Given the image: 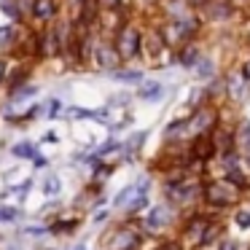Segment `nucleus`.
<instances>
[{"instance_id":"obj_1","label":"nucleus","mask_w":250,"mask_h":250,"mask_svg":"<svg viewBox=\"0 0 250 250\" xmlns=\"http://www.w3.org/2000/svg\"><path fill=\"white\" fill-rule=\"evenodd\" d=\"M143 41L146 38H143V33L135 27V24H121L119 33H116V49H119L121 60L124 62L135 60V57L143 51Z\"/></svg>"},{"instance_id":"obj_2","label":"nucleus","mask_w":250,"mask_h":250,"mask_svg":"<svg viewBox=\"0 0 250 250\" xmlns=\"http://www.w3.org/2000/svg\"><path fill=\"white\" fill-rule=\"evenodd\" d=\"M237 186L234 183H229V180H218V183H210L207 186V202L210 205H215V207H229V205H234V202L239 199V194H237Z\"/></svg>"},{"instance_id":"obj_3","label":"nucleus","mask_w":250,"mask_h":250,"mask_svg":"<svg viewBox=\"0 0 250 250\" xmlns=\"http://www.w3.org/2000/svg\"><path fill=\"white\" fill-rule=\"evenodd\" d=\"M97 62H100V67H105V70H116L124 60H121L116 43L113 46H110V43H100L97 46Z\"/></svg>"},{"instance_id":"obj_4","label":"nucleus","mask_w":250,"mask_h":250,"mask_svg":"<svg viewBox=\"0 0 250 250\" xmlns=\"http://www.w3.org/2000/svg\"><path fill=\"white\" fill-rule=\"evenodd\" d=\"M188 126H191L194 132H207V129H212V126H215V113H212L210 108L196 110V113L188 119Z\"/></svg>"},{"instance_id":"obj_5","label":"nucleus","mask_w":250,"mask_h":250,"mask_svg":"<svg viewBox=\"0 0 250 250\" xmlns=\"http://www.w3.org/2000/svg\"><path fill=\"white\" fill-rule=\"evenodd\" d=\"M33 17L38 19V22H51V19L57 17V0H35Z\"/></svg>"},{"instance_id":"obj_6","label":"nucleus","mask_w":250,"mask_h":250,"mask_svg":"<svg viewBox=\"0 0 250 250\" xmlns=\"http://www.w3.org/2000/svg\"><path fill=\"white\" fill-rule=\"evenodd\" d=\"M0 8L6 17H11V22H19L22 19V6H19V0H0Z\"/></svg>"},{"instance_id":"obj_7","label":"nucleus","mask_w":250,"mask_h":250,"mask_svg":"<svg viewBox=\"0 0 250 250\" xmlns=\"http://www.w3.org/2000/svg\"><path fill=\"white\" fill-rule=\"evenodd\" d=\"M162 92H164V89L162 86H159V83H146V86H140V89H137V97H140V100H159V97H162Z\"/></svg>"},{"instance_id":"obj_8","label":"nucleus","mask_w":250,"mask_h":250,"mask_svg":"<svg viewBox=\"0 0 250 250\" xmlns=\"http://www.w3.org/2000/svg\"><path fill=\"white\" fill-rule=\"evenodd\" d=\"M146 223H148V229H162L164 223H167V212H164V207H153Z\"/></svg>"},{"instance_id":"obj_9","label":"nucleus","mask_w":250,"mask_h":250,"mask_svg":"<svg viewBox=\"0 0 250 250\" xmlns=\"http://www.w3.org/2000/svg\"><path fill=\"white\" fill-rule=\"evenodd\" d=\"M164 41H167V38H164L162 33H151V35H148V41H146V43H148V51H151V57H159V54H162Z\"/></svg>"},{"instance_id":"obj_10","label":"nucleus","mask_w":250,"mask_h":250,"mask_svg":"<svg viewBox=\"0 0 250 250\" xmlns=\"http://www.w3.org/2000/svg\"><path fill=\"white\" fill-rule=\"evenodd\" d=\"M212 153V143H210V137H199V140L194 143V156L196 159H207Z\"/></svg>"},{"instance_id":"obj_11","label":"nucleus","mask_w":250,"mask_h":250,"mask_svg":"<svg viewBox=\"0 0 250 250\" xmlns=\"http://www.w3.org/2000/svg\"><path fill=\"white\" fill-rule=\"evenodd\" d=\"M196 57H199V54H196V49H191V46H188V49H183L178 54V60H180V65H183V67H194V65H199Z\"/></svg>"},{"instance_id":"obj_12","label":"nucleus","mask_w":250,"mask_h":250,"mask_svg":"<svg viewBox=\"0 0 250 250\" xmlns=\"http://www.w3.org/2000/svg\"><path fill=\"white\" fill-rule=\"evenodd\" d=\"M14 156H19V159H35V146H33V143H19V146H14Z\"/></svg>"},{"instance_id":"obj_13","label":"nucleus","mask_w":250,"mask_h":250,"mask_svg":"<svg viewBox=\"0 0 250 250\" xmlns=\"http://www.w3.org/2000/svg\"><path fill=\"white\" fill-rule=\"evenodd\" d=\"M113 76L119 78V81H129V83L143 81V73L140 70H113Z\"/></svg>"},{"instance_id":"obj_14","label":"nucleus","mask_w":250,"mask_h":250,"mask_svg":"<svg viewBox=\"0 0 250 250\" xmlns=\"http://www.w3.org/2000/svg\"><path fill=\"white\" fill-rule=\"evenodd\" d=\"M14 41H17L14 27H0V46H3V49H11Z\"/></svg>"},{"instance_id":"obj_15","label":"nucleus","mask_w":250,"mask_h":250,"mask_svg":"<svg viewBox=\"0 0 250 250\" xmlns=\"http://www.w3.org/2000/svg\"><path fill=\"white\" fill-rule=\"evenodd\" d=\"M226 180H229V183H234L237 188H245V183H248V178H245V175H239L237 167H231V169L226 172Z\"/></svg>"},{"instance_id":"obj_16","label":"nucleus","mask_w":250,"mask_h":250,"mask_svg":"<svg viewBox=\"0 0 250 250\" xmlns=\"http://www.w3.org/2000/svg\"><path fill=\"white\" fill-rule=\"evenodd\" d=\"M35 92H38V86H33V83H24L22 89H17V92H14V100H27V97H33Z\"/></svg>"},{"instance_id":"obj_17","label":"nucleus","mask_w":250,"mask_h":250,"mask_svg":"<svg viewBox=\"0 0 250 250\" xmlns=\"http://www.w3.org/2000/svg\"><path fill=\"white\" fill-rule=\"evenodd\" d=\"M43 191L46 194H57V191H60V178H57V175H49L46 183H43Z\"/></svg>"},{"instance_id":"obj_18","label":"nucleus","mask_w":250,"mask_h":250,"mask_svg":"<svg viewBox=\"0 0 250 250\" xmlns=\"http://www.w3.org/2000/svg\"><path fill=\"white\" fill-rule=\"evenodd\" d=\"M132 191H137V186H129V188H124L119 196H116V207H121V205H126V199L132 196Z\"/></svg>"},{"instance_id":"obj_19","label":"nucleus","mask_w":250,"mask_h":250,"mask_svg":"<svg viewBox=\"0 0 250 250\" xmlns=\"http://www.w3.org/2000/svg\"><path fill=\"white\" fill-rule=\"evenodd\" d=\"M237 226L250 229V212H248V210H239V212H237Z\"/></svg>"},{"instance_id":"obj_20","label":"nucleus","mask_w":250,"mask_h":250,"mask_svg":"<svg viewBox=\"0 0 250 250\" xmlns=\"http://www.w3.org/2000/svg\"><path fill=\"white\" fill-rule=\"evenodd\" d=\"M46 116H51V119L60 116V100H51V103L46 105Z\"/></svg>"},{"instance_id":"obj_21","label":"nucleus","mask_w":250,"mask_h":250,"mask_svg":"<svg viewBox=\"0 0 250 250\" xmlns=\"http://www.w3.org/2000/svg\"><path fill=\"white\" fill-rule=\"evenodd\" d=\"M97 3H100L103 8H110V11H116V8L121 6V0H97Z\"/></svg>"},{"instance_id":"obj_22","label":"nucleus","mask_w":250,"mask_h":250,"mask_svg":"<svg viewBox=\"0 0 250 250\" xmlns=\"http://www.w3.org/2000/svg\"><path fill=\"white\" fill-rule=\"evenodd\" d=\"M196 70H199V76H205V78H207V76H210V73H212V67H210V62H207V60H202Z\"/></svg>"},{"instance_id":"obj_23","label":"nucleus","mask_w":250,"mask_h":250,"mask_svg":"<svg viewBox=\"0 0 250 250\" xmlns=\"http://www.w3.org/2000/svg\"><path fill=\"white\" fill-rule=\"evenodd\" d=\"M242 78H245V81H250V60L242 65Z\"/></svg>"},{"instance_id":"obj_24","label":"nucleus","mask_w":250,"mask_h":250,"mask_svg":"<svg viewBox=\"0 0 250 250\" xmlns=\"http://www.w3.org/2000/svg\"><path fill=\"white\" fill-rule=\"evenodd\" d=\"M221 250H237V245H234V242H223Z\"/></svg>"},{"instance_id":"obj_25","label":"nucleus","mask_w":250,"mask_h":250,"mask_svg":"<svg viewBox=\"0 0 250 250\" xmlns=\"http://www.w3.org/2000/svg\"><path fill=\"white\" fill-rule=\"evenodd\" d=\"M245 151H248V156H250V140H248V146H245Z\"/></svg>"},{"instance_id":"obj_26","label":"nucleus","mask_w":250,"mask_h":250,"mask_svg":"<svg viewBox=\"0 0 250 250\" xmlns=\"http://www.w3.org/2000/svg\"><path fill=\"white\" fill-rule=\"evenodd\" d=\"M78 250H81V248H78Z\"/></svg>"}]
</instances>
